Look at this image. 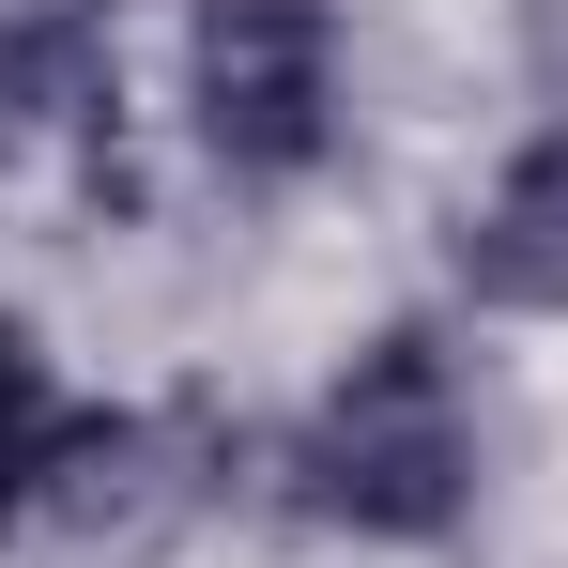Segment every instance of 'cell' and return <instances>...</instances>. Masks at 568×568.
I'll use <instances>...</instances> for the list:
<instances>
[{"instance_id": "obj_1", "label": "cell", "mask_w": 568, "mask_h": 568, "mask_svg": "<svg viewBox=\"0 0 568 568\" xmlns=\"http://www.w3.org/2000/svg\"><path fill=\"white\" fill-rule=\"evenodd\" d=\"M292 491H307V523H354V538H446L476 507L462 384H446V354H430L415 323L338 369V399H323L307 446H292Z\"/></svg>"}, {"instance_id": "obj_2", "label": "cell", "mask_w": 568, "mask_h": 568, "mask_svg": "<svg viewBox=\"0 0 568 568\" xmlns=\"http://www.w3.org/2000/svg\"><path fill=\"white\" fill-rule=\"evenodd\" d=\"M185 93L231 185H292L338 139V16L323 0H200L185 16Z\"/></svg>"}, {"instance_id": "obj_3", "label": "cell", "mask_w": 568, "mask_h": 568, "mask_svg": "<svg viewBox=\"0 0 568 568\" xmlns=\"http://www.w3.org/2000/svg\"><path fill=\"white\" fill-rule=\"evenodd\" d=\"M462 277L491 307H568V123L462 215Z\"/></svg>"}, {"instance_id": "obj_4", "label": "cell", "mask_w": 568, "mask_h": 568, "mask_svg": "<svg viewBox=\"0 0 568 568\" xmlns=\"http://www.w3.org/2000/svg\"><path fill=\"white\" fill-rule=\"evenodd\" d=\"M108 93V47L93 16H0V154H31V123Z\"/></svg>"}, {"instance_id": "obj_5", "label": "cell", "mask_w": 568, "mask_h": 568, "mask_svg": "<svg viewBox=\"0 0 568 568\" xmlns=\"http://www.w3.org/2000/svg\"><path fill=\"white\" fill-rule=\"evenodd\" d=\"M47 462H62V399H47L31 323L0 307V507H16V491H47Z\"/></svg>"}, {"instance_id": "obj_6", "label": "cell", "mask_w": 568, "mask_h": 568, "mask_svg": "<svg viewBox=\"0 0 568 568\" xmlns=\"http://www.w3.org/2000/svg\"><path fill=\"white\" fill-rule=\"evenodd\" d=\"M0 16H93V0H0Z\"/></svg>"}]
</instances>
